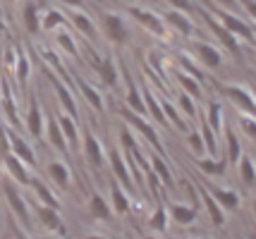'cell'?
<instances>
[{"mask_svg":"<svg viewBox=\"0 0 256 239\" xmlns=\"http://www.w3.org/2000/svg\"><path fill=\"white\" fill-rule=\"evenodd\" d=\"M204 7L211 12L213 17L223 24L232 36L244 38V41H249V43H254L256 41V34H254V29H252V24H246L242 17H237V12H228V10H223V7H218V5H211L208 0H206V5H204Z\"/></svg>","mask_w":256,"mask_h":239,"instance_id":"obj_1","label":"cell"},{"mask_svg":"<svg viewBox=\"0 0 256 239\" xmlns=\"http://www.w3.org/2000/svg\"><path fill=\"white\" fill-rule=\"evenodd\" d=\"M0 187H2V194H5V201H8V208H10L12 218H14L26 232H32V211H29V206H26V199L20 194V189L14 187L12 180H2Z\"/></svg>","mask_w":256,"mask_h":239,"instance_id":"obj_2","label":"cell"},{"mask_svg":"<svg viewBox=\"0 0 256 239\" xmlns=\"http://www.w3.org/2000/svg\"><path fill=\"white\" fill-rule=\"evenodd\" d=\"M41 74H44L46 79L53 84V91H56L58 101H60V110H65L72 120H79V110H77V101H74V96H72V89L67 86L65 81L58 77L56 72L50 69V65H46V62H41Z\"/></svg>","mask_w":256,"mask_h":239,"instance_id":"obj_3","label":"cell"},{"mask_svg":"<svg viewBox=\"0 0 256 239\" xmlns=\"http://www.w3.org/2000/svg\"><path fill=\"white\" fill-rule=\"evenodd\" d=\"M120 115H122V120L127 122V125H132L142 137L154 146V151H156L160 158H166V153H163V146H160V139H158L156 129H154V125H148V120L146 117H142V115L132 113V110H127V108H120Z\"/></svg>","mask_w":256,"mask_h":239,"instance_id":"obj_4","label":"cell"},{"mask_svg":"<svg viewBox=\"0 0 256 239\" xmlns=\"http://www.w3.org/2000/svg\"><path fill=\"white\" fill-rule=\"evenodd\" d=\"M216 89L223 93L228 101H232L242 115H249V117H256V98L252 93L242 89V86H237V84H216Z\"/></svg>","mask_w":256,"mask_h":239,"instance_id":"obj_5","label":"cell"},{"mask_svg":"<svg viewBox=\"0 0 256 239\" xmlns=\"http://www.w3.org/2000/svg\"><path fill=\"white\" fill-rule=\"evenodd\" d=\"M196 12H199L201 17H204V22H206V26L211 29V34L216 36V38H218V43H223V48H228V50H230L232 55L240 57V41H237V36L230 34V31H228V29H225L223 24L218 22V19L213 17L211 12L206 10V7H199Z\"/></svg>","mask_w":256,"mask_h":239,"instance_id":"obj_6","label":"cell"},{"mask_svg":"<svg viewBox=\"0 0 256 239\" xmlns=\"http://www.w3.org/2000/svg\"><path fill=\"white\" fill-rule=\"evenodd\" d=\"M100 29H103V34L108 36V41L118 43V46L130 41V29H127V24H124L120 14H112V12L100 14Z\"/></svg>","mask_w":256,"mask_h":239,"instance_id":"obj_7","label":"cell"},{"mask_svg":"<svg viewBox=\"0 0 256 239\" xmlns=\"http://www.w3.org/2000/svg\"><path fill=\"white\" fill-rule=\"evenodd\" d=\"M108 163H110V170H112V177L120 182L127 194H134L136 192V187H134V180L132 175H130V168H127V163H124V156L118 151V148H110V153H108Z\"/></svg>","mask_w":256,"mask_h":239,"instance_id":"obj_8","label":"cell"},{"mask_svg":"<svg viewBox=\"0 0 256 239\" xmlns=\"http://www.w3.org/2000/svg\"><path fill=\"white\" fill-rule=\"evenodd\" d=\"M127 12H130L134 19L144 26L148 34L158 36V38H166L168 36V24L163 22V17L154 14L151 10H142V7H127Z\"/></svg>","mask_w":256,"mask_h":239,"instance_id":"obj_9","label":"cell"},{"mask_svg":"<svg viewBox=\"0 0 256 239\" xmlns=\"http://www.w3.org/2000/svg\"><path fill=\"white\" fill-rule=\"evenodd\" d=\"M8 141H10V151L22 160L26 168H36V153H34L32 144H29L17 129H12L10 125H8Z\"/></svg>","mask_w":256,"mask_h":239,"instance_id":"obj_10","label":"cell"},{"mask_svg":"<svg viewBox=\"0 0 256 239\" xmlns=\"http://www.w3.org/2000/svg\"><path fill=\"white\" fill-rule=\"evenodd\" d=\"M44 110H41V105H38V98H36V93L32 91L29 96V108H26V117H24V129H29V134L34 139H44Z\"/></svg>","mask_w":256,"mask_h":239,"instance_id":"obj_11","label":"cell"},{"mask_svg":"<svg viewBox=\"0 0 256 239\" xmlns=\"http://www.w3.org/2000/svg\"><path fill=\"white\" fill-rule=\"evenodd\" d=\"M34 216H36V220H38L46 230L58 232V235H67L65 220H62V216H60V211L48 208V206H44V204H34Z\"/></svg>","mask_w":256,"mask_h":239,"instance_id":"obj_12","label":"cell"},{"mask_svg":"<svg viewBox=\"0 0 256 239\" xmlns=\"http://www.w3.org/2000/svg\"><path fill=\"white\" fill-rule=\"evenodd\" d=\"M0 89H2V98H0V103H2V113H5V117L10 120V127L12 129H24V122L20 120V115H17V103H14V96H12V86L10 81H8V77H2L0 79Z\"/></svg>","mask_w":256,"mask_h":239,"instance_id":"obj_13","label":"cell"},{"mask_svg":"<svg viewBox=\"0 0 256 239\" xmlns=\"http://www.w3.org/2000/svg\"><path fill=\"white\" fill-rule=\"evenodd\" d=\"M122 77H124V84H127V96H124V105H127V110H132V113L146 117L148 113H146L144 98H142V93H139V86L134 84L130 69L124 67V62H122Z\"/></svg>","mask_w":256,"mask_h":239,"instance_id":"obj_14","label":"cell"},{"mask_svg":"<svg viewBox=\"0 0 256 239\" xmlns=\"http://www.w3.org/2000/svg\"><path fill=\"white\" fill-rule=\"evenodd\" d=\"M84 156H86V160L91 163L94 170H100L103 163H106V158H103V146H100L98 137L91 132L89 125H84Z\"/></svg>","mask_w":256,"mask_h":239,"instance_id":"obj_15","label":"cell"},{"mask_svg":"<svg viewBox=\"0 0 256 239\" xmlns=\"http://www.w3.org/2000/svg\"><path fill=\"white\" fill-rule=\"evenodd\" d=\"M56 115L58 125L62 129V134H65V141H67V148H70V153H79V129H77V120H72L65 110H53Z\"/></svg>","mask_w":256,"mask_h":239,"instance_id":"obj_16","label":"cell"},{"mask_svg":"<svg viewBox=\"0 0 256 239\" xmlns=\"http://www.w3.org/2000/svg\"><path fill=\"white\" fill-rule=\"evenodd\" d=\"M91 65L106 86H118V65L112 62V57H98L96 53H91Z\"/></svg>","mask_w":256,"mask_h":239,"instance_id":"obj_17","label":"cell"},{"mask_svg":"<svg viewBox=\"0 0 256 239\" xmlns=\"http://www.w3.org/2000/svg\"><path fill=\"white\" fill-rule=\"evenodd\" d=\"M192 50H194V55L199 60L204 67L208 69H218L223 65V55L218 53V48H213L211 43H204V41H194L192 43Z\"/></svg>","mask_w":256,"mask_h":239,"instance_id":"obj_18","label":"cell"},{"mask_svg":"<svg viewBox=\"0 0 256 239\" xmlns=\"http://www.w3.org/2000/svg\"><path fill=\"white\" fill-rule=\"evenodd\" d=\"M206 187V192L211 194L213 199L218 201L220 208H228V211H234L237 206H240V194L232 192V189H225V187H218V184L213 182H201Z\"/></svg>","mask_w":256,"mask_h":239,"instance_id":"obj_19","label":"cell"},{"mask_svg":"<svg viewBox=\"0 0 256 239\" xmlns=\"http://www.w3.org/2000/svg\"><path fill=\"white\" fill-rule=\"evenodd\" d=\"M163 22H166L170 29H175L180 36H184V38H192V34H194V24H192V19L180 10H168L166 14H163Z\"/></svg>","mask_w":256,"mask_h":239,"instance_id":"obj_20","label":"cell"},{"mask_svg":"<svg viewBox=\"0 0 256 239\" xmlns=\"http://www.w3.org/2000/svg\"><path fill=\"white\" fill-rule=\"evenodd\" d=\"M0 163H2V168H5V170L12 175V180H14V182L26 184V187H29V180H32V175H29V170H26V165H24L22 160L17 158V156H14L12 151L8 153V156H2V158H0Z\"/></svg>","mask_w":256,"mask_h":239,"instance_id":"obj_21","label":"cell"},{"mask_svg":"<svg viewBox=\"0 0 256 239\" xmlns=\"http://www.w3.org/2000/svg\"><path fill=\"white\" fill-rule=\"evenodd\" d=\"M46 125H48V141L53 144V148H56L58 153H62L65 158H70V148H67L65 134H62V129H60V125H58V120L53 113L46 115Z\"/></svg>","mask_w":256,"mask_h":239,"instance_id":"obj_22","label":"cell"},{"mask_svg":"<svg viewBox=\"0 0 256 239\" xmlns=\"http://www.w3.org/2000/svg\"><path fill=\"white\" fill-rule=\"evenodd\" d=\"M110 208L118 216H127L130 213V194L120 187V182L115 177L110 180Z\"/></svg>","mask_w":256,"mask_h":239,"instance_id":"obj_23","label":"cell"},{"mask_svg":"<svg viewBox=\"0 0 256 239\" xmlns=\"http://www.w3.org/2000/svg\"><path fill=\"white\" fill-rule=\"evenodd\" d=\"M70 77H72V81L79 86V91H82V96L86 98V103H89L96 113H100V110H103V98H100V93L96 91V89H94L86 79H82L77 72H70Z\"/></svg>","mask_w":256,"mask_h":239,"instance_id":"obj_24","label":"cell"},{"mask_svg":"<svg viewBox=\"0 0 256 239\" xmlns=\"http://www.w3.org/2000/svg\"><path fill=\"white\" fill-rule=\"evenodd\" d=\"M223 132H225V160L232 163V165H237L240 158H242V141L237 139L232 127L223 125Z\"/></svg>","mask_w":256,"mask_h":239,"instance_id":"obj_25","label":"cell"},{"mask_svg":"<svg viewBox=\"0 0 256 239\" xmlns=\"http://www.w3.org/2000/svg\"><path fill=\"white\" fill-rule=\"evenodd\" d=\"M196 192H199V196L204 199V204H206V211H208V218H211L213 225H218V228H220V225H225V213H223V208L218 206V201L213 199L211 194L206 192V187L196 182Z\"/></svg>","mask_w":256,"mask_h":239,"instance_id":"obj_26","label":"cell"},{"mask_svg":"<svg viewBox=\"0 0 256 239\" xmlns=\"http://www.w3.org/2000/svg\"><path fill=\"white\" fill-rule=\"evenodd\" d=\"M67 17H70V22L74 24V29H77L82 36H86L89 41H96L98 34H96V26L91 22V17H86L84 12H77V10H67Z\"/></svg>","mask_w":256,"mask_h":239,"instance_id":"obj_27","label":"cell"},{"mask_svg":"<svg viewBox=\"0 0 256 239\" xmlns=\"http://www.w3.org/2000/svg\"><path fill=\"white\" fill-rule=\"evenodd\" d=\"M89 213L98 220H110L112 218V208H110V201L103 199V194L91 189V196H89Z\"/></svg>","mask_w":256,"mask_h":239,"instance_id":"obj_28","label":"cell"},{"mask_svg":"<svg viewBox=\"0 0 256 239\" xmlns=\"http://www.w3.org/2000/svg\"><path fill=\"white\" fill-rule=\"evenodd\" d=\"M22 24H24V31L32 36H36L41 31V14H38V5H36V2H24Z\"/></svg>","mask_w":256,"mask_h":239,"instance_id":"obj_29","label":"cell"},{"mask_svg":"<svg viewBox=\"0 0 256 239\" xmlns=\"http://www.w3.org/2000/svg\"><path fill=\"white\" fill-rule=\"evenodd\" d=\"M29 187L34 189V194H36V199H38V204L48 206V208H56V211H60V201L56 199V194L50 192L48 187H46L44 180H38V177H32L29 180Z\"/></svg>","mask_w":256,"mask_h":239,"instance_id":"obj_30","label":"cell"},{"mask_svg":"<svg viewBox=\"0 0 256 239\" xmlns=\"http://www.w3.org/2000/svg\"><path fill=\"white\" fill-rule=\"evenodd\" d=\"M142 98H144V105H146V113H148V117H151L154 122H158V125H168L166 113H163V108H160V101H158L156 96L148 91L146 86H142Z\"/></svg>","mask_w":256,"mask_h":239,"instance_id":"obj_31","label":"cell"},{"mask_svg":"<svg viewBox=\"0 0 256 239\" xmlns=\"http://www.w3.org/2000/svg\"><path fill=\"white\" fill-rule=\"evenodd\" d=\"M168 216L172 218L178 225H192L196 220V206H182V204H170L166 208Z\"/></svg>","mask_w":256,"mask_h":239,"instance_id":"obj_32","label":"cell"},{"mask_svg":"<svg viewBox=\"0 0 256 239\" xmlns=\"http://www.w3.org/2000/svg\"><path fill=\"white\" fill-rule=\"evenodd\" d=\"M29 72H32V62L24 53L22 46L14 43V74H17V84L20 86H26V79H29Z\"/></svg>","mask_w":256,"mask_h":239,"instance_id":"obj_33","label":"cell"},{"mask_svg":"<svg viewBox=\"0 0 256 239\" xmlns=\"http://www.w3.org/2000/svg\"><path fill=\"white\" fill-rule=\"evenodd\" d=\"M194 163H196V168H199L201 172H206V175H211V177H223L225 170H228V160L225 158H213V156H208V158H196Z\"/></svg>","mask_w":256,"mask_h":239,"instance_id":"obj_34","label":"cell"},{"mask_svg":"<svg viewBox=\"0 0 256 239\" xmlns=\"http://www.w3.org/2000/svg\"><path fill=\"white\" fill-rule=\"evenodd\" d=\"M48 177L53 180V182L60 187V189H70V168H67L65 163H60V160H53V163H48Z\"/></svg>","mask_w":256,"mask_h":239,"instance_id":"obj_35","label":"cell"},{"mask_svg":"<svg viewBox=\"0 0 256 239\" xmlns=\"http://www.w3.org/2000/svg\"><path fill=\"white\" fill-rule=\"evenodd\" d=\"M148 165H151V170L158 175V180H160V184L163 187H172V172H170V168H168V163H166V158H160L156 151L151 153V158H148Z\"/></svg>","mask_w":256,"mask_h":239,"instance_id":"obj_36","label":"cell"},{"mask_svg":"<svg viewBox=\"0 0 256 239\" xmlns=\"http://www.w3.org/2000/svg\"><path fill=\"white\" fill-rule=\"evenodd\" d=\"M206 125L213 129V134H220L223 132V105H220V101H216V98H211L208 101V113H206Z\"/></svg>","mask_w":256,"mask_h":239,"instance_id":"obj_37","label":"cell"},{"mask_svg":"<svg viewBox=\"0 0 256 239\" xmlns=\"http://www.w3.org/2000/svg\"><path fill=\"white\" fill-rule=\"evenodd\" d=\"M199 134H201V141H204V148H206V153L208 156H213V158H220L218 156V139H216V134H213V129L208 125H206V117H199Z\"/></svg>","mask_w":256,"mask_h":239,"instance_id":"obj_38","label":"cell"},{"mask_svg":"<svg viewBox=\"0 0 256 239\" xmlns=\"http://www.w3.org/2000/svg\"><path fill=\"white\" fill-rule=\"evenodd\" d=\"M175 77H178V84L182 86V93H187V96H192L194 101H201V98H204V91H201V84H199L196 79H192L190 74H184V72H178Z\"/></svg>","mask_w":256,"mask_h":239,"instance_id":"obj_39","label":"cell"},{"mask_svg":"<svg viewBox=\"0 0 256 239\" xmlns=\"http://www.w3.org/2000/svg\"><path fill=\"white\" fill-rule=\"evenodd\" d=\"M160 101V108H163V113H166V120L168 122H172V125L178 127L180 132H187V122H184V117L180 115L178 105H172V103L168 101V98H158Z\"/></svg>","mask_w":256,"mask_h":239,"instance_id":"obj_40","label":"cell"},{"mask_svg":"<svg viewBox=\"0 0 256 239\" xmlns=\"http://www.w3.org/2000/svg\"><path fill=\"white\" fill-rule=\"evenodd\" d=\"M65 14L58 10H46V14L41 17V31H56L60 26H65Z\"/></svg>","mask_w":256,"mask_h":239,"instance_id":"obj_41","label":"cell"},{"mask_svg":"<svg viewBox=\"0 0 256 239\" xmlns=\"http://www.w3.org/2000/svg\"><path fill=\"white\" fill-rule=\"evenodd\" d=\"M240 180H242L246 187H254L256 184V165L252 163L249 156H242V158H240Z\"/></svg>","mask_w":256,"mask_h":239,"instance_id":"obj_42","label":"cell"},{"mask_svg":"<svg viewBox=\"0 0 256 239\" xmlns=\"http://www.w3.org/2000/svg\"><path fill=\"white\" fill-rule=\"evenodd\" d=\"M148 228L156 230V232H166L168 228V211L163 204H156V211L151 213V218H148Z\"/></svg>","mask_w":256,"mask_h":239,"instance_id":"obj_43","label":"cell"},{"mask_svg":"<svg viewBox=\"0 0 256 239\" xmlns=\"http://www.w3.org/2000/svg\"><path fill=\"white\" fill-rule=\"evenodd\" d=\"M178 105H180V110L187 115L190 120H196L199 115H196V105H194V98L192 96H187V93H182L180 91V98H178Z\"/></svg>","mask_w":256,"mask_h":239,"instance_id":"obj_44","label":"cell"},{"mask_svg":"<svg viewBox=\"0 0 256 239\" xmlns=\"http://www.w3.org/2000/svg\"><path fill=\"white\" fill-rule=\"evenodd\" d=\"M120 141H122V151H127V153H139V151H142L139 144H136V139L132 137V132H130L127 127L120 129Z\"/></svg>","mask_w":256,"mask_h":239,"instance_id":"obj_45","label":"cell"},{"mask_svg":"<svg viewBox=\"0 0 256 239\" xmlns=\"http://www.w3.org/2000/svg\"><path fill=\"white\" fill-rule=\"evenodd\" d=\"M180 65L184 67V74H190L192 79H196L199 84L204 81V72H201V69L196 67V65H194V62H192L187 55H180Z\"/></svg>","mask_w":256,"mask_h":239,"instance_id":"obj_46","label":"cell"},{"mask_svg":"<svg viewBox=\"0 0 256 239\" xmlns=\"http://www.w3.org/2000/svg\"><path fill=\"white\" fill-rule=\"evenodd\" d=\"M58 46L62 48L65 53H70L72 57H79V53H77V46H74V41H72V36L67 34V31H60L58 34Z\"/></svg>","mask_w":256,"mask_h":239,"instance_id":"obj_47","label":"cell"},{"mask_svg":"<svg viewBox=\"0 0 256 239\" xmlns=\"http://www.w3.org/2000/svg\"><path fill=\"white\" fill-rule=\"evenodd\" d=\"M187 144H190V148L194 151V156H196V158H201V153L206 151V148H204V141H201L199 129H194V132L187 134Z\"/></svg>","mask_w":256,"mask_h":239,"instance_id":"obj_48","label":"cell"},{"mask_svg":"<svg viewBox=\"0 0 256 239\" xmlns=\"http://www.w3.org/2000/svg\"><path fill=\"white\" fill-rule=\"evenodd\" d=\"M8 232L12 235V239H29V232H26L12 216H8Z\"/></svg>","mask_w":256,"mask_h":239,"instance_id":"obj_49","label":"cell"},{"mask_svg":"<svg viewBox=\"0 0 256 239\" xmlns=\"http://www.w3.org/2000/svg\"><path fill=\"white\" fill-rule=\"evenodd\" d=\"M240 127H242V132H244L246 137L254 139V141H256V117L242 115V117H240Z\"/></svg>","mask_w":256,"mask_h":239,"instance_id":"obj_50","label":"cell"},{"mask_svg":"<svg viewBox=\"0 0 256 239\" xmlns=\"http://www.w3.org/2000/svg\"><path fill=\"white\" fill-rule=\"evenodd\" d=\"M237 2H240V7L246 10V14L256 22V0H237Z\"/></svg>","mask_w":256,"mask_h":239,"instance_id":"obj_51","label":"cell"},{"mask_svg":"<svg viewBox=\"0 0 256 239\" xmlns=\"http://www.w3.org/2000/svg\"><path fill=\"white\" fill-rule=\"evenodd\" d=\"M175 10H180V12H184L187 14V10H192V0H168Z\"/></svg>","mask_w":256,"mask_h":239,"instance_id":"obj_52","label":"cell"},{"mask_svg":"<svg viewBox=\"0 0 256 239\" xmlns=\"http://www.w3.org/2000/svg\"><path fill=\"white\" fill-rule=\"evenodd\" d=\"M218 2H220L223 7H228V12H230V10H242L237 0H218Z\"/></svg>","mask_w":256,"mask_h":239,"instance_id":"obj_53","label":"cell"},{"mask_svg":"<svg viewBox=\"0 0 256 239\" xmlns=\"http://www.w3.org/2000/svg\"><path fill=\"white\" fill-rule=\"evenodd\" d=\"M60 2H65L67 7H82L84 5V0H60Z\"/></svg>","mask_w":256,"mask_h":239,"instance_id":"obj_54","label":"cell"},{"mask_svg":"<svg viewBox=\"0 0 256 239\" xmlns=\"http://www.w3.org/2000/svg\"><path fill=\"white\" fill-rule=\"evenodd\" d=\"M84 239H108V237H103V235H89V237H84Z\"/></svg>","mask_w":256,"mask_h":239,"instance_id":"obj_55","label":"cell"},{"mask_svg":"<svg viewBox=\"0 0 256 239\" xmlns=\"http://www.w3.org/2000/svg\"><path fill=\"white\" fill-rule=\"evenodd\" d=\"M252 211H254V216H256V199H254V204H252Z\"/></svg>","mask_w":256,"mask_h":239,"instance_id":"obj_56","label":"cell"},{"mask_svg":"<svg viewBox=\"0 0 256 239\" xmlns=\"http://www.w3.org/2000/svg\"><path fill=\"white\" fill-rule=\"evenodd\" d=\"M44 239H62V237H44Z\"/></svg>","mask_w":256,"mask_h":239,"instance_id":"obj_57","label":"cell"},{"mask_svg":"<svg viewBox=\"0 0 256 239\" xmlns=\"http://www.w3.org/2000/svg\"><path fill=\"white\" fill-rule=\"evenodd\" d=\"M146 239H156V237H146Z\"/></svg>","mask_w":256,"mask_h":239,"instance_id":"obj_58","label":"cell"},{"mask_svg":"<svg viewBox=\"0 0 256 239\" xmlns=\"http://www.w3.org/2000/svg\"><path fill=\"white\" fill-rule=\"evenodd\" d=\"M8 2H14V0H8Z\"/></svg>","mask_w":256,"mask_h":239,"instance_id":"obj_59","label":"cell"},{"mask_svg":"<svg viewBox=\"0 0 256 239\" xmlns=\"http://www.w3.org/2000/svg\"><path fill=\"white\" fill-rule=\"evenodd\" d=\"M2 239H8V235H5V237H2Z\"/></svg>","mask_w":256,"mask_h":239,"instance_id":"obj_60","label":"cell"},{"mask_svg":"<svg viewBox=\"0 0 256 239\" xmlns=\"http://www.w3.org/2000/svg\"><path fill=\"white\" fill-rule=\"evenodd\" d=\"M204 239H211V237H204Z\"/></svg>","mask_w":256,"mask_h":239,"instance_id":"obj_61","label":"cell"},{"mask_svg":"<svg viewBox=\"0 0 256 239\" xmlns=\"http://www.w3.org/2000/svg\"><path fill=\"white\" fill-rule=\"evenodd\" d=\"M127 2H132V0H127Z\"/></svg>","mask_w":256,"mask_h":239,"instance_id":"obj_62","label":"cell"},{"mask_svg":"<svg viewBox=\"0 0 256 239\" xmlns=\"http://www.w3.org/2000/svg\"><path fill=\"white\" fill-rule=\"evenodd\" d=\"M254 46H256V41H254Z\"/></svg>","mask_w":256,"mask_h":239,"instance_id":"obj_63","label":"cell"}]
</instances>
